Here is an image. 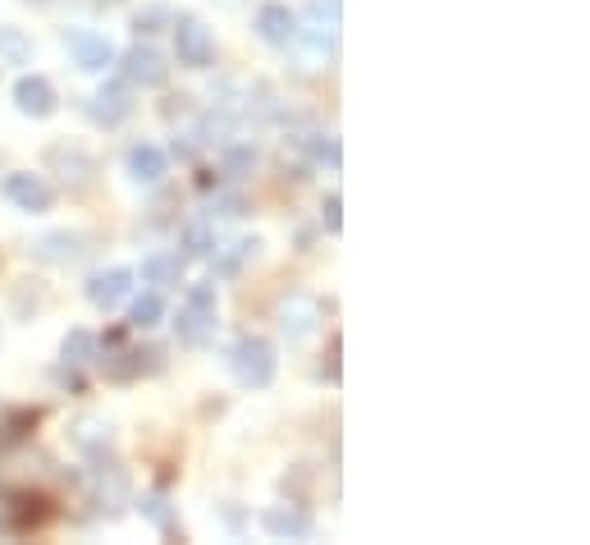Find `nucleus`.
Returning a JSON list of instances; mask_svg holds the SVG:
<instances>
[{
    "instance_id": "obj_28",
    "label": "nucleus",
    "mask_w": 590,
    "mask_h": 545,
    "mask_svg": "<svg viewBox=\"0 0 590 545\" xmlns=\"http://www.w3.org/2000/svg\"><path fill=\"white\" fill-rule=\"evenodd\" d=\"M312 152H316V161H321V165H330V170H339V165H344V152H339V138H316V142H312Z\"/></svg>"
},
{
    "instance_id": "obj_18",
    "label": "nucleus",
    "mask_w": 590,
    "mask_h": 545,
    "mask_svg": "<svg viewBox=\"0 0 590 545\" xmlns=\"http://www.w3.org/2000/svg\"><path fill=\"white\" fill-rule=\"evenodd\" d=\"M138 509H142V518H147V523L156 527V532H165V536H170L174 527H179V523H174V509H170V500H165L161 491H147V495H142V500H138Z\"/></svg>"
},
{
    "instance_id": "obj_17",
    "label": "nucleus",
    "mask_w": 590,
    "mask_h": 545,
    "mask_svg": "<svg viewBox=\"0 0 590 545\" xmlns=\"http://www.w3.org/2000/svg\"><path fill=\"white\" fill-rule=\"evenodd\" d=\"M257 248H261L257 239H234V243H225V248L215 252V275H220V280H234V275L243 271V262H247V257H252Z\"/></svg>"
},
{
    "instance_id": "obj_11",
    "label": "nucleus",
    "mask_w": 590,
    "mask_h": 545,
    "mask_svg": "<svg viewBox=\"0 0 590 545\" xmlns=\"http://www.w3.org/2000/svg\"><path fill=\"white\" fill-rule=\"evenodd\" d=\"M129 289H133V271H129V266H115V271H101V275H92V280H87V298H92L101 312H115V307L129 298Z\"/></svg>"
},
{
    "instance_id": "obj_29",
    "label": "nucleus",
    "mask_w": 590,
    "mask_h": 545,
    "mask_svg": "<svg viewBox=\"0 0 590 545\" xmlns=\"http://www.w3.org/2000/svg\"><path fill=\"white\" fill-rule=\"evenodd\" d=\"M211 211H215V216H229V220H234V216H243V197H238V193H220L211 202Z\"/></svg>"
},
{
    "instance_id": "obj_23",
    "label": "nucleus",
    "mask_w": 590,
    "mask_h": 545,
    "mask_svg": "<svg viewBox=\"0 0 590 545\" xmlns=\"http://www.w3.org/2000/svg\"><path fill=\"white\" fill-rule=\"evenodd\" d=\"M161 317H165V298L161 294H142L138 303H133V312H129V326L151 330V326H161Z\"/></svg>"
},
{
    "instance_id": "obj_6",
    "label": "nucleus",
    "mask_w": 590,
    "mask_h": 545,
    "mask_svg": "<svg viewBox=\"0 0 590 545\" xmlns=\"http://www.w3.org/2000/svg\"><path fill=\"white\" fill-rule=\"evenodd\" d=\"M65 46H69V55H74V65L87 69V74H101L106 65H115V46L101 33H92V28H69Z\"/></svg>"
},
{
    "instance_id": "obj_3",
    "label": "nucleus",
    "mask_w": 590,
    "mask_h": 545,
    "mask_svg": "<svg viewBox=\"0 0 590 545\" xmlns=\"http://www.w3.org/2000/svg\"><path fill=\"white\" fill-rule=\"evenodd\" d=\"M46 500L33 491H0V532H33L46 523Z\"/></svg>"
},
{
    "instance_id": "obj_30",
    "label": "nucleus",
    "mask_w": 590,
    "mask_h": 545,
    "mask_svg": "<svg viewBox=\"0 0 590 545\" xmlns=\"http://www.w3.org/2000/svg\"><path fill=\"white\" fill-rule=\"evenodd\" d=\"M101 5H124V0H101Z\"/></svg>"
},
{
    "instance_id": "obj_5",
    "label": "nucleus",
    "mask_w": 590,
    "mask_h": 545,
    "mask_svg": "<svg viewBox=\"0 0 590 545\" xmlns=\"http://www.w3.org/2000/svg\"><path fill=\"white\" fill-rule=\"evenodd\" d=\"M321 303H316L312 294H289L284 303H279V326H284V335H289V344H302L307 335H316V326H321Z\"/></svg>"
},
{
    "instance_id": "obj_15",
    "label": "nucleus",
    "mask_w": 590,
    "mask_h": 545,
    "mask_svg": "<svg viewBox=\"0 0 590 545\" xmlns=\"http://www.w3.org/2000/svg\"><path fill=\"white\" fill-rule=\"evenodd\" d=\"M129 175L133 184H161L165 179V152L161 147H151V142H138L129 152Z\"/></svg>"
},
{
    "instance_id": "obj_4",
    "label": "nucleus",
    "mask_w": 590,
    "mask_h": 545,
    "mask_svg": "<svg viewBox=\"0 0 590 545\" xmlns=\"http://www.w3.org/2000/svg\"><path fill=\"white\" fill-rule=\"evenodd\" d=\"M174 51H179V65L206 69L215 60L211 28H206V23H197V19H179V23H174Z\"/></svg>"
},
{
    "instance_id": "obj_7",
    "label": "nucleus",
    "mask_w": 590,
    "mask_h": 545,
    "mask_svg": "<svg viewBox=\"0 0 590 545\" xmlns=\"http://www.w3.org/2000/svg\"><path fill=\"white\" fill-rule=\"evenodd\" d=\"M124 78L138 83V88H165V78H170V65H165V55L156 46H133L124 55Z\"/></svg>"
},
{
    "instance_id": "obj_19",
    "label": "nucleus",
    "mask_w": 590,
    "mask_h": 545,
    "mask_svg": "<svg viewBox=\"0 0 590 545\" xmlns=\"http://www.w3.org/2000/svg\"><path fill=\"white\" fill-rule=\"evenodd\" d=\"M142 280H151V284H179L183 280V257L151 252L147 262H142Z\"/></svg>"
},
{
    "instance_id": "obj_27",
    "label": "nucleus",
    "mask_w": 590,
    "mask_h": 545,
    "mask_svg": "<svg viewBox=\"0 0 590 545\" xmlns=\"http://www.w3.org/2000/svg\"><path fill=\"white\" fill-rule=\"evenodd\" d=\"M321 220H325V229H330V234H339V229H344V197L339 193H330L321 202Z\"/></svg>"
},
{
    "instance_id": "obj_24",
    "label": "nucleus",
    "mask_w": 590,
    "mask_h": 545,
    "mask_svg": "<svg viewBox=\"0 0 590 545\" xmlns=\"http://www.w3.org/2000/svg\"><path fill=\"white\" fill-rule=\"evenodd\" d=\"M211 248H215V234H211L206 220L183 229V257H211Z\"/></svg>"
},
{
    "instance_id": "obj_9",
    "label": "nucleus",
    "mask_w": 590,
    "mask_h": 545,
    "mask_svg": "<svg viewBox=\"0 0 590 545\" xmlns=\"http://www.w3.org/2000/svg\"><path fill=\"white\" fill-rule=\"evenodd\" d=\"M257 33H261V42H270V46H293L298 42V14H293L289 5L270 0V5L257 10Z\"/></svg>"
},
{
    "instance_id": "obj_13",
    "label": "nucleus",
    "mask_w": 590,
    "mask_h": 545,
    "mask_svg": "<svg viewBox=\"0 0 590 545\" xmlns=\"http://www.w3.org/2000/svg\"><path fill=\"white\" fill-rule=\"evenodd\" d=\"M261 527H266L270 536H279V541H289V536H312V513L298 509V504H275V509H266Z\"/></svg>"
},
{
    "instance_id": "obj_26",
    "label": "nucleus",
    "mask_w": 590,
    "mask_h": 545,
    "mask_svg": "<svg viewBox=\"0 0 590 545\" xmlns=\"http://www.w3.org/2000/svg\"><path fill=\"white\" fill-rule=\"evenodd\" d=\"M252 170H257V152H252V147H229L225 152V175L243 179V175H252Z\"/></svg>"
},
{
    "instance_id": "obj_20",
    "label": "nucleus",
    "mask_w": 590,
    "mask_h": 545,
    "mask_svg": "<svg viewBox=\"0 0 590 545\" xmlns=\"http://www.w3.org/2000/svg\"><path fill=\"white\" fill-rule=\"evenodd\" d=\"M74 445L87 449V454H106L110 449V426L97 422V417H83V422L74 426Z\"/></svg>"
},
{
    "instance_id": "obj_2",
    "label": "nucleus",
    "mask_w": 590,
    "mask_h": 545,
    "mask_svg": "<svg viewBox=\"0 0 590 545\" xmlns=\"http://www.w3.org/2000/svg\"><path fill=\"white\" fill-rule=\"evenodd\" d=\"M215 312H220V307H215V284H193L188 298H183V307H179V321H174L183 344L202 349L206 339L215 335Z\"/></svg>"
},
{
    "instance_id": "obj_14",
    "label": "nucleus",
    "mask_w": 590,
    "mask_h": 545,
    "mask_svg": "<svg viewBox=\"0 0 590 545\" xmlns=\"http://www.w3.org/2000/svg\"><path fill=\"white\" fill-rule=\"evenodd\" d=\"M97 358H101V367H106L110 381H133V376L142 371V358H147V353L124 349V335H110L106 339V353H97Z\"/></svg>"
},
{
    "instance_id": "obj_16",
    "label": "nucleus",
    "mask_w": 590,
    "mask_h": 545,
    "mask_svg": "<svg viewBox=\"0 0 590 545\" xmlns=\"http://www.w3.org/2000/svg\"><path fill=\"white\" fill-rule=\"evenodd\" d=\"M97 353H101V339L92 335V330H69L65 335V344H60V358H65V367H92L97 362Z\"/></svg>"
},
{
    "instance_id": "obj_8",
    "label": "nucleus",
    "mask_w": 590,
    "mask_h": 545,
    "mask_svg": "<svg viewBox=\"0 0 590 545\" xmlns=\"http://www.w3.org/2000/svg\"><path fill=\"white\" fill-rule=\"evenodd\" d=\"M5 197H10L19 211H28V216H42V211H51V202H55L51 184H46L42 175H10L5 179Z\"/></svg>"
},
{
    "instance_id": "obj_21",
    "label": "nucleus",
    "mask_w": 590,
    "mask_h": 545,
    "mask_svg": "<svg viewBox=\"0 0 590 545\" xmlns=\"http://www.w3.org/2000/svg\"><path fill=\"white\" fill-rule=\"evenodd\" d=\"M33 60V42L23 37V28H0V65H28Z\"/></svg>"
},
{
    "instance_id": "obj_10",
    "label": "nucleus",
    "mask_w": 590,
    "mask_h": 545,
    "mask_svg": "<svg viewBox=\"0 0 590 545\" xmlns=\"http://www.w3.org/2000/svg\"><path fill=\"white\" fill-rule=\"evenodd\" d=\"M14 106L23 110V115H33V120H46V115H55V88L46 83L42 74H23L19 83H14Z\"/></svg>"
},
{
    "instance_id": "obj_12",
    "label": "nucleus",
    "mask_w": 590,
    "mask_h": 545,
    "mask_svg": "<svg viewBox=\"0 0 590 545\" xmlns=\"http://www.w3.org/2000/svg\"><path fill=\"white\" fill-rule=\"evenodd\" d=\"M129 115H133V92H129V83H106V88L92 97V120L106 124V129L124 124Z\"/></svg>"
},
{
    "instance_id": "obj_25",
    "label": "nucleus",
    "mask_w": 590,
    "mask_h": 545,
    "mask_svg": "<svg viewBox=\"0 0 590 545\" xmlns=\"http://www.w3.org/2000/svg\"><path fill=\"white\" fill-rule=\"evenodd\" d=\"M307 14H312V23H316L312 33H325V37L339 33V0H312Z\"/></svg>"
},
{
    "instance_id": "obj_1",
    "label": "nucleus",
    "mask_w": 590,
    "mask_h": 545,
    "mask_svg": "<svg viewBox=\"0 0 590 545\" xmlns=\"http://www.w3.org/2000/svg\"><path fill=\"white\" fill-rule=\"evenodd\" d=\"M229 367H234L238 385H247V390H266L270 381H275V344L261 335H243L229 349Z\"/></svg>"
},
{
    "instance_id": "obj_22",
    "label": "nucleus",
    "mask_w": 590,
    "mask_h": 545,
    "mask_svg": "<svg viewBox=\"0 0 590 545\" xmlns=\"http://www.w3.org/2000/svg\"><path fill=\"white\" fill-rule=\"evenodd\" d=\"M78 243H83L78 234H51V239L37 243V257H42V262H74L78 252H83Z\"/></svg>"
}]
</instances>
